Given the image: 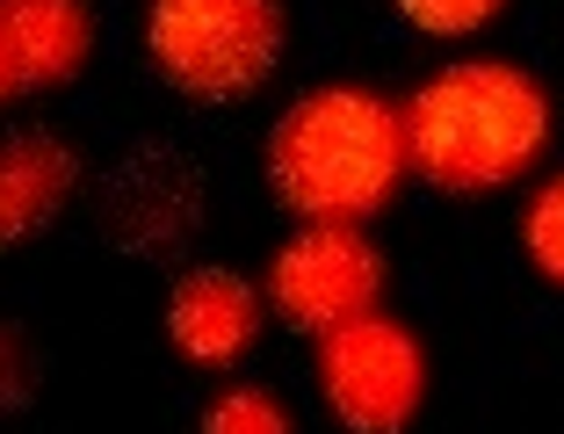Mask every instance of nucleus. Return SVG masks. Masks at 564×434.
Masks as SVG:
<instances>
[{"label": "nucleus", "instance_id": "obj_10", "mask_svg": "<svg viewBox=\"0 0 564 434\" xmlns=\"http://www.w3.org/2000/svg\"><path fill=\"white\" fill-rule=\"evenodd\" d=\"M521 239H529V261H535V268L550 275V283L564 290V174L535 188L529 217H521Z\"/></svg>", "mask_w": 564, "mask_h": 434}, {"label": "nucleus", "instance_id": "obj_7", "mask_svg": "<svg viewBox=\"0 0 564 434\" xmlns=\"http://www.w3.org/2000/svg\"><path fill=\"white\" fill-rule=\"evenodd\" d=\"M196 210H203V188H196V174L182 167V152H138L131 167L109 182V196H101L109 232L131 253L182 247V239L196 232Z\"/></svg>", "mask_w": 564, "mask_h": 434}, {"label": "nucleus", "instance_id": "obj_9", "mask_svg": "<svg viewBox=\"0 0 564 434\" xmlns=\"http://www.w3.org/2000/svg\"><path fill=\"white\" fill-rule=\"evenodd\" d=\"M73 182H80V160H73L66 138L51 131L0 138V247H22L30 232H44L66 210Z\"/></svg>", "mask_w": 564, "mask_h": 434}, {"label": "nucleus", "instance_id": "obj_5", "mask_svg": "<svg viewBox=\"0 0 564 434\" xmlns=\"http://www.w3.org/2000/svg\"><path fill=\"white\" fill-rule=\"evenodd\" d=\"M383 253L362 239V225H304L268 268V297L290 326L304 334H333L348 318L377 312L383 297Z\"/></svg>", "mask_w": 564, "mask_h": 434}, {"label": "nucleus", "instance_id": "obj_12", "mask_svg": "<svg viewBox=\"0 0 564 434\" xmlns=\"http://www.w3.org/2000/svg\"><path fill=\"white\" fill-rule=\"evenodd\" d=\"M499 8H507V0H399V15L427 36H464V30H478V22H492Z\"/></svg>", "mask_w": 564, "mask_h": 434}, {"label": "nucleus", "instance_id": "obj_4", "mask_svg": "<svg viewBox=\"0 0 564 434\" xmlns=\"http://www.w3.org/2000/svg\"><path fill=\"white\" fill-rule=\"evenodd\" d=\"M318 384H326V405L355 434H399L420 413L427 355H420V340L405 334L399 318L362 312L348 326L318 334Z\"/></svg>", "mask_w": 564, "mask_h": 434}, {"label": "nucleus", "instance_id": "obj_6", "mask_svg": "<svg viewBox=\"0 0 564 434\" xmlns=\"http://www.w3.org/2000/svg\"><path fill=\"white\" fill-rule=\"evenodd\" d=\"M95 51L87 0H0V101L66 87Z\"/></svg>", "mask_w": 564, "mask_h": 434}, {"label": "nucleus", "instance_id": "obj_3", "mask_svg": "<svg viewBox=\"0 0 564 434\" xmlns=\"http://www.w3.org/2000/svg\"><path fill=\"white\" fill-rule=\"evenodd\" d=\"M145 44L152 66L188 101H239L282 58V8L275 0H152Z\"/></svg>", "mask_w": 564, "mask_h": 434}, {"label": "nucleus", "instance_id": "obj_2", "mask_svg": "<svg viewBox=\"0 0 564 434\" xmlns=\"http://www.w3.org/2000/svg\"><path fill=\"white\" fill-rule=\"evenodd\" d=\"M550 145V101L521 66H448L405 109V152L434 188L456 196H485L507 188L514 174L535 167V152Z\"/></svg>", "mask_w": 564, "mask_h": 434}, {"label": "nucleus", "instance_id": "obj_8", "mask_svg": "<svg viewBox=\"0 0 564 434\" xmlns=\"http://www.w3.org/2000/svg\"><path fill=\"white\" fill-rule=\"evenodd\" d=\"M166 334H174V348L188 362L225 369L261 340V297H253V283H239L225 268H196L166 297Z\"/></svg>", "mask_w": 564, "mask_h": 434}, {"label": "nucleus", "instance_id": "obj_1", "mask_svg": "<svg viewBox=\"0 0 564 434\" xmlns=\"http://www.w3.org/2000/svg\"><path fill=\"white\" fill-rule=\"evenodd\" d=\"M405 152V117L369 87H318L290 101V117L268 138V182L312 225H362L391 203Z\"/></svg>", "mask_w": 564, "mask_h": 434}, {"label": "nucleus", "instance_id": "obj_13", "mask_svg": "<svg viewBox=\"0 0 564 434\" xmlns=\"http://www.w3.org/2000/svg\"><path fill=\"white\" fill-rule=\"evenodd\" d=\"M30 391H36V355L15 326H0V413L30 405Z\"/></svg>", "mask_w": 564, "mask_h": 434}, {"label": "nucleus", "instance_id": "obj_11", "mask_svg": "<svg viewBox=\"0 0 564 434\" xmlns=\"http://www.w3.org/2000/svg\"><path fill=\"white\" fill-rule=\"evenodd\" d=\"M203 434H290V413L275 405V391L261 384H239L203 413Z\"/></svg>", "mask_w": 564, "mask_h": 434}]
</instances>
